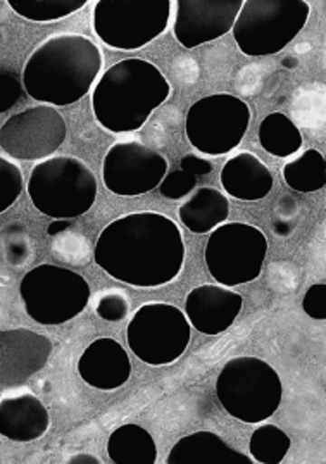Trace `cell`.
<instances>
[{
	"mask_svg": "<svg viewBox=\"0 0 326 464\" xmlns=\"http://www.w3.org/2000/svg\"><path fill=\"white\" fill-rule=\"evenodd\" d=\"M93 259L110 278L137 286L171 284L185 263V242L178 225L161 213L120 216L101 232Z\"/></svg>",
	"mask_w": 326,
	"mask_h": 464,
	"instance_id": "6da1fadb",
	"label": "cell"
},
{
	"mask_svg": "<svg viewBox=\"0 0 326 464\" xmlns=\"http://www.w3.org/2000/svg\"><path fill=\"white\" fill-rule=\"evenodd\" d=\"M302 309L309 318L325 322L326 320V284H314L309 286L302 299Z\"/></svg>",
	"mask_w": 326,
	"mask_h": 464,
	"instance_id": "1f68e13d",
	"label": "cell"
},
{
	"mask_svg": "<svg viewBox=\"0 0 326 464\" xmlns=\"http://www.w3.org/2000/svg\"><path fill=\"white\" fill-rule=\"evenodd\" d=\"M66 139V121L57 109L36 106L11 116L0 128V147L19 161L53 156Z\"/></svg>",
	"mask_w": 326,
	"mask_h": 464,
	"instance_id": "4fadbf2b",
	"label": "cell"
},
{
	"mask_svg": "<svg viewBox=\"0 0 326 464\" xmlns=\"http://www.w3.org/2000/svg\"><path fill=\"white\" fill-rule=\"evenodd\" d=\"M309 14L304 0H245L232 32L242 54H278L304 30Z\"/></svg>",
	"mask_w": 326,
	"mask_h": 464,
	"instance_id": "8992f818",
	"label": "cell"
},
{
	"mask_svg": "<svg viewBox=\"0 0 326 464\" xmlns=\"http://www.w3.org/2000/svg\"><path fill=\"white\" fill-rule=\"evenodd\" d=\"M102 70V53L83 35L49 36L23 68L24 92L42 104L72 106L91 92Z\"/></svg>",
	"mask_w": 326,
	"mask_h": 464,
	"instance_id": "7a4b0ae2",
	"label": "cell"
},
{
	"mask_svg": "<svg viewBox=\"0 0 326 464\" xmlns=\"http://www.w3.org/2000/svg\"><path fill=\"white\" fill-rule=\"evenodd\" d=\"M23 192V173L14 162L0 158V215L7 211Z\"/></svg>",
	"mask_w": 326,
	"mask_h": 464,
	"instance_id": "4316f807",
	"label": "cell"
},
{
	"mask_svg": "<svg viewBox=\"0 0 326 464\" xmlns=\"http://www.w3.org/2000/svg\"><path fill=\"white\" fill-rule=\"evenodd\" d=\"M4 249L11 265H23L30 254V242L26 230L21 225H11L4 230Z\"/></svg>",
	"mask_w": 326,
	"mask_h": 464,
	"instance_id": "83f0119b",
	"label": "cell"
},
{
	"mask_svg": "<svg viewBox=\"0 0 326 464\" xmlns=\"http://www.w3.org/2000/svg\"><path fill=\"white\" fill-rule=\"evenodd\" d=\"M53 354V342L26 328L0 330V391L24 385Z\"/></svg>",
	"mask_w": 326,
	"mask_h": 464,
	"instance_id": "9a60e30c",
	"label": "cell"
},
{
	"mask_svg": "<svg viewBox=\"0 0 326 464\" xmlns=\"http://www.w3.org/2000/svg\"><path fill=\"white\" fill-rule=\"evenodd\" d=\"M72 227V219H54V221L49 225L47 233H49L51 237H59V235L68 232Z\"/></svg>",
	"mask_w": 326,
	"mask_h": 464,
	"instance_id": "836d02e7",
	"label": "cell"
},
{
	"mask_svg": "<svg viewBox=\"0 0 326 464\" xmlns=\"http://www.w3.org/2000/svg\"><path fill=\"white\" fill-rule=\"evenodd\" d=\"M70 464H99L101 459H97L95 456L91 454H76L72 456V459L68 461Z\"/></svg>",
	"mask_w": 326,
	"mask_h": 464,
	"instance_id": "e575fe53",
	"label": "cell"
},
{
	"mask_svg": "<svg viewBox=\"0 0 326 464\" xmlns=\"http://www.w3.org/2000/svg\"><path fill=\"white\" fill-rule=\"evenodd\" d=\"M168 464H253V458L236 450L213 431H196L171 447Z\"/></svg>",
	"mask_w": 326,
	"mask_h": 464,
	"instance_id": "ffe728a7",
	"label": "cell"
},
{
	"mask_svg": "<svg viewBox=\"0 0 326 464\" xmlns=\"http://www.w3.org/2000/svg\"><path fill=\"white\" fill-rule=\"evenodd\" d=\"M259 143L274 158H290L302 147V133L283 112L268 114L259 125Z\"/></svg>",
	"mask_w": 326,
	"mask_h": 464,
	"instance_id": "603a6c76",
	"label": "cell"
},
{
	"mask_svg": "<svg viewBox=\"0 0 326 464\" xmlns=\"http://www.w3.org/2000/svg\"><path fill=\"white\" fill-rule=\"evenodd\" d=\"M266 254L268 238L257 227L223 223L209 235L204 259L217 285L236 286L259 278Z\"/></svg>",
	"mask_w": 326,
	"mask_h": 464,
	"instance_id": "9c48e42d",
	"label": "cell"
},
{
	"mask_svg": "<svg viewBox=\"0 0 326 464\" xmlns=\"http://www.w3.org/2000/svg\"><path fill=\"white\" fill-rule=\"evenodd\" d=\"M223 410L242 423H263L278 411L283 385L278 372L259 357L240 356L223 364L216 378Z\"/></svg>",
	"mask_w": 326,
	"mask_h": 464,
	"instance_id": "277c9868",
	"label": "cell"
},
{
	"mask_svg": "<svg viewBox=\"0 0 326 464\" xmlns=\"http://www.w3.org/2000/svg\"><path fill=\"white\" fill-rule=\"evenodd\" d=\"M85 5L87 0H9V7L18 16L35 23L68 18Z\"/></svg>",
	"mask_w": 326,
	"mask_h": 464,
	"instance_id": "484cf974",
	"label": "cell"
},
{
	"mask_svg": "<svg viewBox=\"0 0 326 464\" xmlns=\"http://www.w3.org/2000/svg\"><path fill=\"white\" fill-rule=\"evenodd\" d=\"M82 380L97 391L121 389L131 376V361L121 343L102 337L93 340L78 361Z\"/></svg>",
	"mask_w": 326,
	"mask_h": 464,
	"instance_id": "e0dca14e",
	"label": "cell"
},
{
	"mask_svg": "<svg viewBox=\"0 0 326 464\" xmlns=\"http://www.w3.org/2000/svg\"><path fill=\"white\" fill-rule=\"evenodd\" d=\"M273 183L270 168L251 152L230 158L221 169L223 190L238 200H261L272 192Z\"/></svg>",
	"mask_w": 326,
	"mask_h": 464,
	"instance_id": "d6986e66",
	"label": "cell"
},
{
	"mask_svg": "<svg viewBox=\"0 0 326 464\" xmlns=\"http://www.w3.org/2000/svg\"><path fill=\"white\" fill-rule=\"evenodd\" d=\"M169 93L171 85L156 64L129 57L112 64L99 78L91 109L99 125L110 133H129L140 130Z\"/></svg>",
	"mask_w": 326,
	"mask_h": 464,
	"instance_id": "3957f363",
	"label": "cell"
},
{
	"mask_svg": "<svg viewBox=\"0 0 326 464\" xmlns=\"http://www.w3.org/2000/svg\"><path fill=\"white\" fill-rule=\"evenodd\" d=\"M180 169L190 173V175H196L199 179V177L209 175L213 171V162L199 158L196 154H187L181 158Z\"/></svg>",
	"mask_w": 326,
	"mask_h": 464,
	"instance_id": "d6a6232c",
	"label": "cell"
},
{
	"mask_svg": "<svg viewBox=\"0 0 326 464\" xmlns=\"http://www.w3.org/2000/svg\"><path fill=\"white\" fill-rule=\"evenodd\" d=\"M244 0H178L173 34L181 47L196 49L232 32Z\"/></svg>",
	"mask_w": 326,
	"mask_h": 464,
	"instance_id": "5bb4252c",
	"label": "cell"
},
{
	"mask_svg": "<svg viewBox=\"0 0 326 464\" xmlns=\"http://www.w3.org/2000/svg\"><path fill=\"white\" fill-rule=\"evenodd\" d=\"M251 123L247 102L232 93H215L194 102L185 118L190 145L206 156H223L236 149Z\"/></svg>",
	"mask_w": 326,
	"mask_h": 464,
	"instance_id": "8fae6325",
	"label": "cell"
},
{
	"mask_svg": "<svg viewBox=\"0 0 326 464\" xmlns=\"http://www.w3.org/2000/svg\"><path fill=\"white\" fill-rule=\"evenodd\" d=\"M24 95L23 82H19L14 74L0 72V114L11 111Z\"/></svg>",
	"mask_w": 326,
	"mask_h": 464,
	"instance_id": "4dcf8cb0",
	"label": "cell"
},
{
	"mask_svg": "<svg viewBox=\"0 0 326 464\" xmlns=\"http://www.w3.org/2000/svg\"><path fill=\"white\" fill-rule=\"evenodd\" d=\"M282 64H283V68H287V70H295V68L299 66V59L293 57V55H287V57L282 61Z\"/></svg>",
	"mask_w": 326,
	"mask_h": 464,
	"instance_id": "d590c367",
	"label": "cell"
},
{
	"mask_svg": "<svg viewBox=\"0 0 326 464\" xmlns=\"http://www.w3.org/2000/svg\"><path fill=\"white\" fill-rule=\"evenodd\" d=\"M244 307V299L223 285H200L185 299V316L199 334L215 337L225 334L235 323Z\"/></svg>",
	"mask_w": 326,
	"mask_h": 464,
	"instance_id": "2e32d148",
	"label": "cell"
},
{
	"mask_svg": "<svg viewBox=\"0 0 326 464\" xmlns=\"http://www.w3.org/2000/svg\"><path fill=\"white\" fill-rule=\"evenodd\" d=\"M28 194L42 215L74 219L89 213L97 200V179L91 168L72 156H55L36 164Z\"/></svg>",
	"mask_w": 326,
	"mask_h": 464,
	"instance_id": "5b68a950",
	"label": "cell"
},
{
	"mask_svg": "<svg viewBox=\"0 0 326 464\" xmlns=\"http://www.w3.org/2000/svg\"><path fill=\"white\" fill-rule=\"evenodd\" d=\"M197 179H199L196 175H190L183 169L173 171L166 175L159 183V194L168 200H180L190 192H194V188L197 187Z\"/></svg>",
	"mask_w": 326,
	"mask_h": 464,
	"instance_id": "f1b7e54d",
	"label": "cell"
},
{
	"mask_svg": "<svg viewBox=\"0 0 326 464\" xmlns=\"http://www.w3.org/2000/svg\"><path fill=\"white\" fill-rule=\"evenodd\" d=\"M51 427L49 411L32 393L0 402V435L14 442H34Z\"/></svg>",
	"mask_w": 326,
	"mask_h": 464,
	"instance_id": "ac0fdd59",
	"label": "cell"
},
{
	"mask_svg": "<svg viewBox=\"0 0 326 464\" xmlns=\"http://www.w3.org/2000/svg\"><path fill=\"white\" fill-rule=\"evenodd\" d=\"M230 215V202L216 188L202 187L188 197L178 209L181 223L192 233H211Z\"/></svg>",
	"mask_w": 326,
	"mask_h": 464,
	"instance_id": "44dd1931",
	"label": "cell"
},
{
	"mask_svg": "<svg viewBox=\"0 0 326 464\" xmlns=\"http://www.w3.org/2000/svg\"><path fill=\"white\" fill-rule=\"evenodd\" d=\"M282 173L293 192H318L326 185L325 156L316 149H308L299 158L287 162Z\"/></svg>",
	"mask_w": 326,
	"mask_h": 464,
	"instance_id": "cb8c5ba5",
	"label": "cell"
},
{
	"mask_svg": "<svg viewBox=\"0 0 326 464\" xmlns=\"http://www.w3.org/2000/svg\"><path fill=\"white\" fill-rule=\"evenodd\" d=\"M19 294L34 322L54 326L72 322L85 311L91 301V285L76 271L40 265L23 276Z\"/></svg>",
	"mask_w": 326,
	"mask_h": 464,
	"instance_id": "52a82bcc",
	"label": "cell"
},
{
	"mask_svg": "<svg viewBox=\"0 0 326 464\" xmlns=\"http://www.w3.org/2000/svg\"><path fill=\"white\" fill-rule=\"evenodd\" d=\"M171 5L169 0H101L93 9V30L110 49L139 51L166 32Z\"/></svg>",
	"mask_w": 326,
	"mask_h": 464,
	"instance_id": "ba28073f",
	"label": "cell"
},
{
	"mask_svg": "<svg viewBox=\"0 0 326 464\" xmlns=\"http://www.w3.org/2000/svg\"><path fill=\"white\" fill-rule=\"evenodd\" d=\"M128 309H129V304H128L127 295L116 290L106 292L97 304L99 318L109 323L123 322L128 316Z\"/></svg>",
	"mask_w": 326,
	"mask_h": 464,
	"instance_id": "f546056e",
	"label": "cell"
},
{
	"mask_svg": "<svg viewBox=\"0 0 326 464\" xmlns=\"http://www.w3.org/2000/svg\"><path fill=\"white\" fill-rule=\"evenodd\" d=\"M108 456L114 464H154L158 446L144 427L128 423L109 435Z\"/></svg>",
	"mask_w": 326,
	"mask_h": 464,
	"instance_id": "7402d4cb",
	"label": "cell"
},
{
	"mask_svg": "<svg viewBox=\"0 0 326 464\" xmlns=\"http://www.w3.org/2000/svg\"><path fill=\"white\" fill-rule=\"evenodd\" d=\"M190 337V323L173 304H144L128 323V347L150 366H166L178 361L187 351Z\"/></svg>",
	"mask_w": 326,
	"mask_h": 464,
	"instance_id": "30bf717a",
	"label": "cell"
},
{
	"mask_svg": "<svg viewBox=\"0 0 326 464\" xmlns=\"http://www.w3.org/2000/svg\"><path fill=\"white\" fill-rule=\"evenodd\" d=\"M290 446L292 440L283 430L276 425H264L254 430L249 452L255 463L278 464L289 454Z\"/></svg>",
	"mask_w": 326,
	"mask_h": 464,
	"instance_id": "d4e9b609",
	"label": "cell"
},
{
	"mask_svg": "<svg viewBox=\"0 0 326 464\" xmlns=\"http://www.w3.org/2000/svg\"><path fill=\"white\" fill-rule=\"evenodd\" d=\"M168 175V160L140 142L109 147L102 161V181L114 196H144L159 187Z\"/></svg>",
	"mask_w": 326,
	"mask_h": 464,
	"instance_id": "7c38bea8",
	"label": "cell"
}]
</instances>
